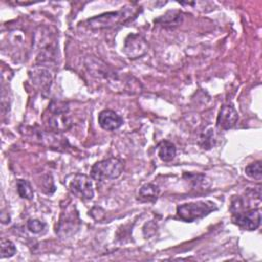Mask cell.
Masks as SVG:
<instances>
[{
    "mask_svg": "<svg viewBox=\"0 0 262 262\" xmlns=\"http://www.w3.org/2000/svg\"><path fill=\"white\" fill-rule=\"evenodd\" d=\"M215 210H217V206L213 202L198 201L179 205L177 207V215L185 222H192L207 216Z\"/></svg>",
    "mask_w": 262,
    "mask_h": 262,
    "instance_id": "3",
    "label": "cell"
},
{
    "mask_svg": "<svg viewBox=\"0 0 262 262\" xmlns=\"http://www.w3.org/2000/svg\"><path fill=\"white\" fill-rule=\"evenodd\" d=\"M64 184L68 189L79 199L88 201L94 196L91 178L85 174H72L64 179Z\"/></svg>",
    "mask_w": 262,
    "mask_h": 262,
    "instance_id": "4",
    "label": "cell"
},
{
    "mask_svg": "<svg viewBox=\"0 0 262 262\" xmlns=\"http://www.w3.org/2000/svg\"><path fill=\"white\" fill-rule=\"evenodd\" d=\"M48 126L55 132H63L72 126L71 118L68 113H51L48 119Z\"/></svg>",
    "mask_w": 262,
    "mask_h": 262,
    "instance_id": "10",
    "label": "cell"
},
{
    "mask_svg": "<svg viewBox=\"0 0 262 262\" xmlns=\"http://www.w3.org/2000/svg\"><path fill=\"white\" fill-rule=\"evenodd\" d=\"M98 124L106 131H114L123 125V119L115 111L103 110L98 114Z\"/></svg>",
    "mask_w": 262,
    "mask_h": 262,
    "instance_id": "9",
    "label": "cell"
},
{
    "mask_svg": "<svg viewBox=\"0 0 262 262\" xmlns=\"http://www.w3.org/2000/svg\"><path fill=\"white\" fill-rule=\"evenodd\" d=\"M27 227L33 233H40L45 229L46 224L38 219H30L27 222Z\"/></svg>",
    "mask_w": 262,
    "mask_h": 262,
    "instance_id": "17",
    "label": "cell"
},
{
    "mask_svg": "<svg viewBox=\"0 0 262 262\" xmlns=\"http://www.w3.org/2000/svg\"><path fill=\"white\" fill-rule=\"evenodd\" d=\"M124 170V162L118 158H108L96 162L90 170V177L96 181L117 179Z\"/></svg>",
    "mask_w": 262,
    "mask_h": 262,
    "instance_id": "2",
    "label": "cell"
},
{
    "mask_svg": "<svg viewBox=\"0 0 262 262\" xmlns=\"http://www.w3.org/2000/svg\"><path fill=\"white\" fill-rule=\"evenodd\" d=\"M214 139L213 138V130H208L206 133H204L202 136H201V139H200V144L203 148H206V149H210L213 145H214Z\"/></svg>",
    "mask_w": 262,
    "mask_h": 262,
    "instance_id": "18",
    "label": "cell"
},
{
    "mask_svg": "<svg viewBox=\"0 0 262 262\" xmlns=\"http://www.w3.org/2000/svg\"><path fill=\"white\" fill-rule=\"evenodd\" d=\"M233 223L245 230H256L261 224V211L259 208L248 209L233 214Z\"/></svg>",
    "mask_w": 262,
    "mask_h": 262,
    "instance_id": "6",
    "label": "cell"
},
{
    "mask_svg": "<svg viewBox=\"0 0 262 262\" xmlns=\"http://www.w3.org/2000/svg\"><path fill=\"white\" fill-rule=\"evenodd\" d=\"M158 156L163 162H170L176 156V147L169 140H163L158 144Z\"/></svg>",
    "mask_w": 262,
    "mask_h": 262,
    "instance_id": "13",
    "label": "cell"
},
{
    "mask_svg": "<svg viewBox=\"0 0 262 262\" xmlns=\"http://www.w3.org/2000/svg\"><path fill=\"white\" fill-rule=\"evenodd\" d=\"M123 50L130 59H136L146 54L148 44L141 35L129 34L125 39Z\"/></svg>",
    "mask_w": 262,
    "mask_h": 262,
    "instance_id": "7",
    "label": "cell"
},
{
    "mask_svg": "<svg viewBox=\"0 0 262 262\" xmlns=\"http://www.w3.org/2000/svg\"><path fill=\"white\" fill-rule=\"evenodd\" d=\"M238 120V114L233 104H223L218 113L216 124L217 127L222 130H228L235 126Z\"/></svg>",
    "mask_w": 262,
    "mask_h": 262,
    "instance_id": "8",
    "label": "cell"
},
{
    "mask_svg": "<svg viewBox=\"0 0 262 262\" xmlns=\"http://www.w3.org/2000/svg\"><path fill=\"white\" fill-rule=\"evenodd\" d=\"M35 85H37L41 90L47 91L51 84L50 73L45 69H39L33 71V74L30 75Z\"/></svg>",
    "mask_w": 262,
    "mask_h": 262,
    "instance_id": "11",
    "label": "cell"
},
{
    "mask_svg": "<svg viewBox=\"0 0 262 262\" xmlns=\"http://www.w3.org/2000/svg\"><path fill=\"white\" fill-rule=\"evenodd\" d=\"M16 187L20 198L26 200H32L34 198V190L32 188L31 183L28 180L18 179L16 182Z\"/></svg>",
    "mask_w": 262,
    "mask_h": 262,
    "instance_id": "14",
    "label": "cell"
},
{
    "mask_svg": "<svg viewBox=\"0 0 262 262\" xmlns=\"http://www.w3.org/2000/svg\"><path fill=\"white\" fill-rule=\"evenodd\" d=\"M245 173L250 178H253V179H256V180H261V178H262L261 161H256L254 163L249 164L245 168Z\"/></svg>",
    "mask_w": 262,
    "mask_h": 262,
    "instance_id": "15",
    "label": "cell"
},
{
    "mask_svg": "<svg viewBox=\"0 0 262 262\" xmlns=\"http://www.w3.org/2000/svg\"><path fill=\"white\" fill-rule=\"evenodd\" d=\"M0 249H1V258H10L14 256V254H16V248L14 244L9 239L2 238Z\"/></svg>",
    "mask_w": 262,
    "mask_h": 262,
    "instance_id": "16",
    "label": "cell"
},
{
    "mask_svg": "<svg viewBox=\"0 0 262 262\" xmlns=\"http://www.w3.org/2000/svg\"><path fill=\"white\" fill-rule=\"evenodd\" d=\"M160 193L159 186L152 183L143 184L138 191V199L142 202H155Z\"/></svg>",
    "mask_w": 262,
    "mask_h": 262,
    "instance_id": "12",
    "label": "cell"
},
{
    "mask_svg": "<svg viewBox=\"0 0 262 262\" xmlns=\"http://www.w3.org/2000/svg\"><path fill=\"white\" fill-rule=\"evenodd\" d=\"M261 204V189L260 187H257V189H248L243 196H235L231 201L230 205V211L232 214L258 208Z\"/></svg>",
    "mask_w": 262,
    "mask_h": 262,
    "instance_id": "5",
    "label": "cell"
},
{
    "mask_svg": "<svg viewBox=\"0 0 262 262\" xmlns=\"http://www.w3.org/2000/svg\"><path fill=\"white\" fill-rule=\"evenodd\" d=\"M134 7L125 6L121 10L105 12L100 15L93 16L86 20L87 27L90 29H108L113 28L119 24H125L127 20L131 19V16L135 15Z\"/></svg>",
    "mask_w": 262,
    "mask_h": 262,
    "instance_id": "1",
    "label": "cell"
}]
</instances>
